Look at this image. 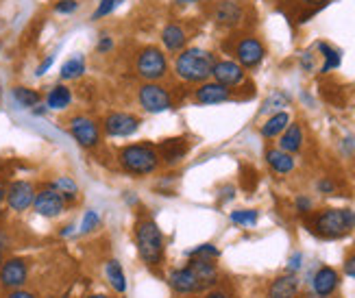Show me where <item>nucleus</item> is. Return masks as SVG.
Listing matches in <instances>:
<instances>
[{"mask_svg": "<svg viewBox=\"0 0 355 298\" xmlns=\"http://www.w3.org/2000/svg\"><path fill=\"white\" fill-rule=\"evenodd\" d=\"M316 49L322 53V57H325V64H322V68H320V72L322 74H327V72H331V70H336L338 66L343 64V55H340V51H336V49H331L329 44H325V42H320Z\"/></svg>", "mask_w": 355, "mask_h": 298, "instance_id": "nucleus-29", "label": "nucleus"}, {"mask_svg": "<svg viewBox=\"0 0 355 298\" xmlns=\"http://www.w3.org/2000/svg\"><path fill=\"white\" fill-rule=\"evenodd\" d=\"M205 298H231V296L227 292H220V290H211L205 294Z\"/></svg>", "mask_w": 355, "mask_h": 298, "instance_id": "nucleus-45", "label": "nucleus"}, {"mask_svg": "<svg viewBox=\"0 0 355 298\" xmlns=\"http://www.w3.org/2000/svg\"><path fill=\"white\" fill-rule=\"evenodd\" d=\"M70 135L74 137V142L83 148H94L101 142L98 124L87 116H74L70 120Z\"/></svg>", "mask_w": 355, "mask_h": 298, "instance_id": "nucleus-7", "label": "nucleus"}, {"mask_svg": "<svg viewBox=\"0 0 355 298\" xmlns=\"http://www.w3.org/2000/svg\"><path fill=\"white\" fill-rule=\"evenodd\" d=\"M85 298H110V296H107V294H89Z\"/></svg>", "mask_w": 355, "mask_h": 298, "instance_id": "nucleus-50", "label": "nucleus"}, {"mask_svg": "<svg viewBox=\"0 0 355 298\" xmlns=\"http://www.w3.org/2000/svg\"><path fill=\"white\" fill-rule=\"evenodd\" d=\"M33 114L35 116H44L46 114V107H33Z\"/></svg>", "mask_w": 355, "mask_h": 298, "instance_id": "nucleus-46", "label": "nucleus"}, {"mask_svg": "<svg viewBox=\"0 0 355 298\" xmlns=\"http://www.w3.org/2000/svg\"><path fill=\"white\" fill-rule=\"evenodd\" d=\"M0 218H3V211H0Z\"/></svg>", "mask_w": 355, "mask_h": 298, "instance_id": "nucleus-54", "label": "nucleus"}, {"mask_svg": "<svg viewBox=\"0 0 355 298\" xmlns=\"http://www.w3.org/2000/svg\"><path fill=\"white\" fill-rule=\"evenodd\" d=\"M214 20L223 26H236L242 20V9L234 3V0H223L214 11Z\"/></svg>", "mask_w": 355, "mask_h": 298, "instance_id": "nucleus-19", "label": "nucleus"}, {"mask_svg": "<svg viewBox=\"0 0 355 298\" xmlns=\"http://www.w3.org/2000/svg\"><path fill=\"white\" fill-rule=\"evenodd\" d=\"M185 257H207V259H218L220 257V250L216 248L214 244H200L192 250L185 253Z\"/></svg>", "mask_w": 355, "mask_h": 298, "instance_id": "nucleus-33", "label": "nucleus"}, {"mask_svg": "<svg viewBox=\"0 0 355 298\" xmlns=\"http://www.w3.org/2000/svg\"><path fill=\"white\" fill-rule=\"evenodd\" d=\"M185 40H188V37H185V30L179 24H168L164 28V33H162V42H164L168 53H179V51H183Z\"/></svg>", "mask_w": 355, "mask_h": 298, "instance_id": "nucleus-23", "label": "nucleus"}, {"mask_svg": "<svg viewBox=\"0 0 355 298\" xmlns=\"http://www.w3.org/2000/svg\"><path fill=\"white\" fill-rule=\"evenodd\" d=\"M76 7H79V3H76V0H59V3L55 5V11L66 15V13H74Z\"/></svg>", "mask_w": 355, "mask_h": 298, "instance_id": "nucleus-36", "label": "nucleus"}, {"mask_svg": "<svg viewBox=\"0 0 355 298\" xmlns=\"http://www.w3.org/2000/svg\"><path fill=\"white\" fill-rule=\"evenodd\" d=\"M72 103V91L66 85H55L46 94V109H55V112H61V109L70 107Z\"/></svg>", "mask_w": 355, "mask_h": 298, "instance_id": "nucleus-22", "label": "nucleus"}, {"mask_svg": "<svg viewBox=\"0 0 355 298\" xmlns=\"http://www.w3.org/2000/svg\"><path fill=\"white\" fill-rule=\"evenodd\" d=\"M231 222L238 225V227H255L259 220V211L255 209H236L231 211Z\"/></svg>", "mask_w": 355, "mask_h": 298, "instance_id": "nucleus-32", "label": "nucleus"}, {"mask_svg": "<svg viewBox=\"0 0 355 298\" xmlns=\"http://www.w3.org/2000/svg\"><path fill=\"white\" fill-rule=\"evenodd\" d=\"M72 229H74V227H66L64 231H61V238H68V235L72 233Z\"/></svg>", "mask_w": 355, "mask_h": 298, "instance_id": "nucleus-47", "label": "nucleus"}, {"mask_svg": "<svg viewBox=\"0 0 355 298\" xmlns=\"http://www.w3.org/2000/svg\"><path fill=\"white\" fill-rule=\"evenodd\" d=\"M338 286H340V274H338L331 265H322V268H318L314 279H312L314 294H318L322 298L331 296L338 290Z\"/></svg>", "mask_w": 355, "mask_h": 298, "instance_id": "nucleus-16", "label": "nucleus"}, {"mask_svg": "<svg viewBox=\"0 0 355 298\" xmlns=\"http://www.w3.org/2000/svg\"><path fill=\"white\" fill-rule=\"evenodd\" d=\"M7 298H37L33 292H26V290H11Z\"/></svg>", "mask_w": 355, "mask_h": 298, "instance_id": "nucleus-43", "label": "nucleus"}, {"mask_svg": "<svg viewBox=\"0 0 355 298\" xmlns=\"http://www.w3.org/2000/svg\"><path fill=\"white\" fill-rule=\"evenodd\" d=\"M105 277H107V281H110V286H112L118 294L127 292V277H125V270H122L120 261H116V259H110V261H107V265H105Z\"/></svg>", "mask_w": 355, "mask_h": 298, "instance_id": "nucleus-26", "label": "nucleus"}, {"mask_svg": "<svg viewBox=\"0 0 355 298\" xmlns=\"http://www.w3.org/2000/svg\"><path fill=\"white\" fill-rule=\"evenodd\" d=\"M11 96H13V100L18 103L22 109H33V107H37L42 103L40 91L31 89V87H13Z\"/></svg>", "mask_w": 355, "mask_h": 298, "instance_id": "nucleus-28", "label": "nucleus"}, {"mask_svg": "<svg viewBox=\"0 0 355 298\" xmlns=\"http://www.w3.org/2000/svg\"><path fill=\"white\" fill-rule=\"evenodd\" d=\"M98 227H101V216H98L94 209H87V211L83 213V220H81V233L87 235V233H92V231H96Z\"/></svg>", "mask_w": 355, "mask_h": 298, "instance_id": "nucleus-34", "label": "nucleus"}, {"mask_svg": "<svg viewBox=\"0 0 355 298\" xmlns=\"http://www.w3.org/2000/svg\"><path fill=\"white\" fill-rule=\"evenodd\" d=\"M295 207H297V211L299 213H310L312 211V198H307V196H297V200H295Z\"/></svg>", "mask_w": 355, "mask_h": 298, "instance_id": "nucleus-37", "label": "nucleus"}, {"mask_svg": "<svg viewBox=\"0 0 355 298\" xmlns=\"http://www.w3.org/2000/svg\"><path fill=\"white\" fill-rule=\"evenodd\" d=\"M188 268L192 270V274L200 281V286L205 290L214 288L218 283V268H216L214 259L207 257H188Z\"/></svg>", "mask_w": 355, "mask_h": 298, "instance_id": "nucleus-15", "label": "nucleus"}, {"mask_svg": "<svg viewBox=\"0 0 355 298\" xmlns=\"http://www.w3.org/2000/svg\"><path fill=\"white\" fill-rule=\"evenodd\" d=\"M316 190H318L320 194L329 196V194H334V192H336V185H334V181H331V179H320V181L316 183Z\"/></svg>", "mask_w": 355, "mask_h": 298, "instance_id": "nucleus-38", "label": "nucleus"}, {"mask_svg": "<svg viewBox=\"0 0 355 298\" xmlns=\"http://www.w3.org/2000/svg\"><path fill=\"white\" fill-rule=\"evenodd\" d=\"M303 146V129H301V124H292L290 122V127L279 135V148L284 152H297L301 150Z\"/></svg>", "mask_w": 355, "mask_h": 298, "instance_id": "nucleus-20", "label": "nucleus"}, {"mask_svg": "<svg viewBox=\"0 0 355 298\" xmlns=\"http://www.w3.org/2000/svg\"><path fill=\"white\" fill-rule=\"evenodd\" d=\"M135 246L146 265H159L166 255V244L159 227L153 220H140L135 227Z\"/></svg>", "mask_w": 355, "mask_h": 298, "instance_id": "nucleus-3", "label": "nucleus"}, {"mask_svg": "<svg viewBox=\"0 0 355 298\" xmlns=\"http://www.w3.org/2000/svg\"><path fill=\"white\" fill-rule=\"evenodd\" d=\"M53 61H55V57H53V55H51V57H46V59L42 61V64L37 66L35 74H37V76H44L46 72H49V70H51V66H53Z\"/></svg>", "mask_w": 355, "mask_h": 298, "instance_id": "nucleus-41", "label": "nucleus"}, {"mask_svg": "<svg viewBox=\"0 0 355 298\" xmlns=\"http://www.w3.org/2000/svg\"><path fill=\"white\" fill-rule=\"evenodd\" d=\"M236 55H238V61H240L242 68H255V66L261 64V59H264L266 51H264V46H261L259 40H255V37H244L238 44Z\"/></svg>", "mask_w": 355, "mask_h": 298, "instance_id": "nucleus-14", "label": "nucleus"}, {"mask_svg": "<svg viewBox=\"0 0 355 298\" xmlns=\"http://www.w3.org/2000/svg\"><path fill=\"white\" fill-rule=\"evenodd\" d=\"M168 286H171L177 294H183V296L205 292V288L200 286V281L192 274V270L188 268V265H185V268H177L168 274Z\"/></svg>", "mask_w": 355, "mask_h": 298, "instance_id": "nucleus-12", "label": "nucleus"}, {"mask_svg": "<svg viewBox=\"0 0 355 298\" xmlns=\"http://www.w3.org/2000/svg\"><path fill=\"white\" fill-rule=\"evenodd\" d=\"M345 274H347L349 279H355V253L349 255L347 261H345Z\"/></svg>", "mask_w": 355, "mask_h": 298, "instance_id": "nucleus-42", "label": "nucleus"}, {"mask_svg": "<svg viewBox=\"0 0 355 298\" xmlns=\"http://www.w3.org/2000/svg\"><path fill=\"white\" fill-rule=\"evenodd\" d=\"M112 49H114V40H112V37H103V40L96 44V51H98L101 55H103V53H110Z\"/></svg>", "mask_w": 355, "mask_h": 298, "instance_id": "nucleus-40", "label": "nucleus"}, {"mask_svg": "<svg viewBox=\"0 0 355 298\" xmlns=\"http://www.w3.org/2000/svg\"><path fill=\"white\" fill-rule=\"evenodd\" d=\"M214 55L203 49H185L175 61V72L181 81L188 83H207L214 70Z\"/></svg>", "mask_w": 355, "mask_h": 298, "instance_id": "nucleus-2", "label": "nucleus"}, {"mask_svg": "<svg viewBox=\"0 0 355 298\" xmlns=\"http://www.w3.org/2000/svg\"><path fill=\"white\" fill-rule=\"evenodd\" d=\"M290 127V114L279 112V114H272L264 124H261V135L264 137H279L286 129Z\"/></svg>", "mask_w": 355, "mask_h": 298, "instance_id": "nucleus-25", "label": "nucleus"}, {"mask_svg": "<svg viewBox=\"0 0 355 298\" xmlns=\"http://www.w3.org/2000/svg\"><path fill=\"white\" fill-rule=\"evenodd\" d=\"M211 76L216 78V83L225 87H236L244 83V68L236 61H216Z\"/></svg>", "mask_w": 355, "mask_h": 298, "instance_id": "nucleus-13", "label": "nucleus"}, {"mask_svg": "<svg viewBox=\"0 0 355 298\" xmlns=\"http://www.w3.org/2000/svg\"><path fill=\"white\" fill-rule=\"evenodd\" d=\"M301 66H303L305 70H312V68H314V61H312V55H310V53H305V55H303Z\"/></svg>", "mask_w": 355, "mask_h": 298, "instance_id": "nucleus-44", "label": "nucleus"}, {"mask_svg": "<svg viewBox=\"0 0 355 298\" xmlns=\"http://www.w3.org/2000/svg\"><path fill=\"white\" fill-rule=\"evenodd\" d=\"M83 72H85V59H83V55H74V57H70L66 61L64 66H61L59 76H61V81H72V78H79Z\"/></svg>", "mask_w": 355, "mask_h": 298, "instance_id": "nucleus-27", "label": "nucleus"}, {"mask_svg": "<svg viewBox=\"0 0 355 298\" xmlns=\"http://www.w3.org/2000/svg\"><path fill=\"white\" fill-rule=\"evenodd\" d=\"M159 152H162L159 159H164L166 164L173 166L185 157V152H188V144H185L183 139H168V142H164L159 146Z\"/></svg>", "mask_w": 355, "mask_h": 298, "instance_id": "nucleus-24", "label": "nucleus"}, {"mask_svg": "<svg viewBox=\"0 0 355 298\" xmlns=\"http://www.w3.org/2000/svg\"><path fill=\"white\" fill-rule=\"evenodd\" d=\"M5 192H7V190H5V185H3V181H0V202L5 200Z\"/></svg>", "mask_w": 355, "mask_h": 298, "instance_id": "nucleus-48", "label": "nucleus"}, {"mask_svg": "<svg viewBox=\"0 0 355 298\" xmlns=\"http://www.w3.org/2000/svg\"><path fill=\"white\" fill-rule=\"evenodd\" d=\"M135 70L146 83H155V81H159V78H164L168 72L166 55L159 49H155V46H148V49H144L140 55H137Z\"/></svg>", "mask_w": 355, "mask_h": 298, "instance_id": "nucleus-5", "label": "nucleus"}, {"mask_svg": "<svg viewBox=\"0 0 355 298\" xmlns=\"http://www.w3.org/2000/svg\"><path fill=\"white\" fill-rule=\"evenodd\" d=\"M266 161L277 175H288V172L295 170V159H292V155L284 152L282 148H270L266 152Z\"/></svg>", "mask_w": 355, "mask_h": 298, "instance_id": "nucleus-21", "label": "nucleus"}, {"mask_svg": "<svg viewBox=\"0 0 355 298\" xmlns=\"http://www.w3.org/2000/svg\"><path fill=\"white\" fill-rule=\"evenodd\" d=\"M290 105V96L286 91H272L270 96L264 100V105H261V114H279L284 107Z\"/></svg>", "mask_w": 355, "mask_h": 298, "instance_id": "nucleus-31", "label": "nucleus"}, {"mask_svg": "<svg viewBox=\"0 0 355 298\" xmlns=\"http://www.w3.org/2000/svg\"><path fill=\"white\" fill-rule=\"evenodd\" d=\"M0 265H3V248H0Z\"/></svg>", "mask_w": 355, "mask_h": 298, "instance_id": "nucleus-53", "label": "nucleus"}, {"mask_svg": "<svg viewBox=\"0 0 355 298\" xmlns=\"http://www.w3.org/2000/svg\"><path fill=\"white\" fill-rule=\"evenodd\" d=\"M307 298H322V296H318V294H310V296H307Z\"/></svg>", "mask_w": 355, "mask_h": 298, "instance_id": "nucleus-52", "label": "nucleus"}, {"mask_svg": "<svg viewBox=\"0 0 355 298\" xmlns=\"http://www.w3.org/2000/svg\"><path fill=\"white\" fill-rule=\"evenodd\" d=\"M194 98L198 105H220L231 98V89L220 83H200L194 91Z\"/></svg>", "mask_w": 355, "mask_h": 298, "instance_id": "nucleus-17", "label": "nucleus"}, {"mask_svg": "<svg viewBox=\"0 0 355 298\" xmlns=\"http://www.w3.org/2000/svg\"><path fill=\"white\" fill-rule=\"evenodd\" d=\"M310 231L322 240H340L355 231L353 209H322L310 222Z\"/></svg>", "mask_w": 355, "mask_h": 298, "instance_id": "nucleus-1", "label": "nucleus"}, {"mask_svg": "<svg viewBox=\"0 0 355 298\" xmlns=\"http://www.w3.org/2000/svg\"><path fill=\"white\" fill-rule=\"evenodd\" d=\"M137 100H140L142 109L148 114H164L173 107L171 94L159 83H144L140 91H137Z\"/></svg>", "mask_w": 355, "mask_h": 298, "instance_id": "nucleus-6", "label": "nucleus"}, {"mask_svg": "<svg viewBox=\"0 0 355 298\" xmlns=\"http://www.w3.org/2000/svg\"><path fill=\"white\" fill-rule=\"evenodd\" d=\"M28 279V265L20 257H11L0 265V286L5 290H22Z\"/></svg>", "mask_w": 355, "mask_h": 298, "instance_id": "nucleus-9", "label": "nucleus"}, {"mask_svg": "<svg viewBox=\"0 0 355 298\" xmlns=\"http://www.w3.org/2000/svg\"><path fill=\"white\" fill-rule=\"evenodd\" d=\"M53 190H57L61 196H64L66 202L70 200H76V196H79V185H76L70 177H59L51 183Z\"/></svg>", "mask_w": 355, "mask_h": 298, "instance_id": "nucleus-30", "label": "nucleus"}, {"mask_svg": "<svg viewBox=\"0 0 355 298\" xmlns=\"http://www.w3.org/2000/svg\"><path fill=\"white\" fill-rule=\"evenodd\" d=\"M103 127L110 137H129L140 129V118L125 112H114L105 118Z\"/></svg>", "mask_w": 355, "mask_h": 298, "instance_id": "nucleus-11", "label": "nucleus"}, {"mask_svg": "<svg viewBox=\"0 0 355 298\" xmlns=\"http://www.w3.org/2000/svg\"><path fill=\"white\" fill-rule=\"evenodd\" d=\"M299 288H301L299 277L295 272H288V274H282L272 281L266 298H297Z\"/></svg>", "mask_w": 355, "mask_h": 298, "instance_id": "nucleus-18", "label": "nucleus"}, {"mask_svg": "<svg viewBox=\"0 0 355 298\" xmlns=\"http://www.w3.org/2000/svg\"><path fill=\"white\" fill-rule=\"evenodd\" d=\"M120 166L133 177H146L159 168V152L148 144H131L120 150Z\"/></svg>", "mask_w": 355, "mask_h": 298, "instance_id": "nucleus-4", "label": "nucleus"}, {"mask_svg": "<svg viewBox=\"0 0 355 298\" xmlns=\"http://www.w3.org/2000/svg\"><path fill=\"white\" fill-rule=\"evenodd\" d=\"M179 5H188V3H194V0H177Z\"/></svg>", "mask_w": 355, "mask_h": 298, "instance_id": "nucleus-51", "label": "nucleus"}, {"mask_svg": "<svg viewBox=\"0 0 355 298\" xmlns=\"http://www.w3.org/2000/svg\"><path fill=\"white\" fill-rule=\"evenodd\" d=\"M33 209L42 218H57V216H61L66 211V200L57 190H53V187L49 185V187H44V190H40L35 194Z\"/></svg>", "mask_w": 355, "mask_h": 298, "instance_id": "nucleus-10", "label": "nucleus"}, {"mask_svg": "<svg viewBox=\"0 0 355 298\" xmlns=\"http://www.w3.org/2000/svg\"><path fill=\"white\" fill-rule=\"evenodd\" d=\"M301 261H303V255L301 253H295L290 257V261H288V272H297V270H301Z\"/></svg>", "mask_w": 355, "mask_h": 298, "instance_id": "nucleus-39", "label": "nucleus"}, {"mask_svg": "<svg viewBox=\"0 0 355 298\" xmlns=\"http://www.w3.org/2000/svg\"><path fill=\"white\" fill-rule=\"evenodd\" d=\"M35 187L33 183H28V181H13L9 187H7V192H5V200H7V205L11 211H26L28 207H33V200H35Z\"/></svg>", "mask_w": 355, "mask_h": 298, "instance_id": "nucleus-8", "label": "nucleus"}, {"mask_svg": "<svg viewBox=\"0 0 355 298\" xmlns=\"http://www.w3.org/2000/svg\"><path fill=\"white\" fill-rule=\"evenodd\" d=\"M122 3V0H101L98 3V7H96V11H94V15L92 18L94 20H98V18H105V15H110L118 5Z\"/></svg>", "mask_w": 355, "mask_h": 298, "instance_id": "nucleus-35", "label": "nucleus"}, {"mask_svg": "<svg viewBox=\"0 0 355 298\" xmlns=\"http://www.w3.org/2000/svg\"><path fill=\"white\" fill-rule=\"evenodd\" d=\"M305 3H310V5H325L327 0H305Z\"/></svg>", "mask_w": 355, "mask_h": 298, "instance_id": "nucleus-49", "label": "nucleus"}]
</instances>
